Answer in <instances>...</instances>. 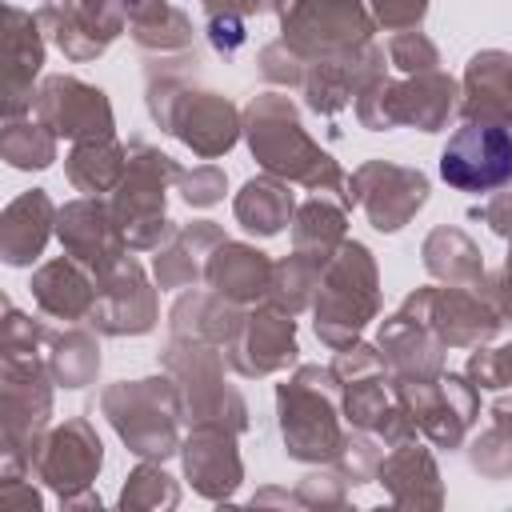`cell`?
<instances>
[{
  "mask_svg": "<svg viewBox=\"0 0 512 512\" xmlns=\"http://www.w3.org/2000/svg\"><path fill=\"white\" fill-rule=\"evenodd\" d=\"M208 40L220 56H236L244 44V20L240 16H208Z\"/></svg>",
  "mask_w": 512,
  "mask_h": 512,
  "instance_id": "cell-49",
  "label": "cell"
},
{
  "mask_svg": "<svg viewBox=\"0 0 512 512\" xmlns=\"http://www.w3.org/2000/svg\"><path fill=\"white\" fill-rule=\"evenodd\" d=\"M480 292L500 312V320H512V248H508V260L500 264V272L480 280Z\"/></svg>",
  "mask_w": 512,
  "mask_h": 512,
  "instance_id": "cell-48",
  "label": "cell"
},
{
  "mask_svg": "<svg viewBox=\"0 0 512 512\" xmlns=\"http://www.w3.org/2000/svg\"><path fill=\"white\" fill-rule=\"evenodd\" d=\"M56 140L60 136L44 120H36L32 112L12 116V120H4V132H0V156L20 172H32V168L40 172L56 160Z\"/></svg>",
  "mask_w": 512,
  "mask_h": 512,
  "instance_id": "cell-37",
  "label": "cell"
},
{
  "mask_svg": "<svg viewBox=\"0 0 512 512\" xmlns=\"http://www.w3.org/2000/svg\"><path fill=\"white\" fill-rule=\"evenodd\" d=\"M264 8H272V0H204L208 16H240V20H248L256 12H264Z\"/></svg>",
  "mask_w": 512,
  "mask_h": 512,
  "instance_id": "cell-51",
  "label": "cell"
},
{
  "mask_svg": "<svg viewBox=\"0 0 512 512\" xmlns=\"http://www.w3.org/2000/svg\"><path fill=\"white\" fill-rule=\"evenodd\" d=\"M316 308V336L340 352L360 340L364 324L380 312V276L376 260L360 240H344L336 256L328 260L320 276V292L312 300Z\"/></svg>",
  "mask_w": 512,
  "mask_h": 512,
  "instance_id": "cell-3",
  "label": "cell"
},
{
  "mask_svg": "<svg viewBox=\"0 0 512 512\" xmlns=\"http://www.w3.org/2000/svg\"><path fill=\"white\" fill-rule=\"evenodd\" d=\"M128 168V148L116 136H92V140H76L72 152L64 156V172L68 184L84 196H104L116 192V184L124 180Z\"/></svg>",
  "mask_w": 512,
  "mask_h": 512,
  "instance_id": "cell-31",
  "label": "cell"
},
{
  "mask_svg": "<svg viewBox=\"0 0 512 512\" xmlns=\"http://www.w3.org/2000/svg\"><path fill=\"white\" fill-rule=\"evenodd\" d=\"M100 408L120 432V440L128 444V452H136L140 460H168L172 452H180L176 424L184 416H180V396L172 376L108 384L100 396Z\"/></svg>",
  "mask_w": 512,
  "mask_h": 512,
  "instance_id": "cell-5",
  "label": "cell"
},
{
  "mask_svg": "<svg viewBox=\"0 0 512 512\" xmlns=\"http://www.w3.org/2000/svg\"><path fill=\"white\" fill-rule=\"evenodd\" d=\"M372 20L388 32H404V28H420L424 12H428V0H364Z\"/></svg>",
  "mask_w": 512,
  "mask_h": 512,
  "instance_id": "cell-46",
  "label": "cell"
},
{
  "mask_svg": "<svg viewBox=\"0 0 512 512\" xmlns=\"http://www.w3.org/2000/svg\"><path fill=\"white\" fill-rule=\"evenodd\" d=\"M328 264L304 256L292 248V256H284L280 264H272V284H268V304L284 308V312H300L312 304V296L320 292V276Z\"/></svg>",
  "mask_w": 512,
  "mask_h": 512,
  "instance_id": "cell-38",
  "label": "cell"
},
{
  "mask_svg": "<svg viewBox=\"0 0 512 512\" xmlns=\"http://www.w3.org/2000/svg\"><path fill=\"white\" fill-rule=\"evenodd\" d=\"M180 172L184 168L172 156H164L160 148H152L144 140L128 144V168L112 192V212H116V224L132 252L160 248V240L168 236L164 192L172 180H180Z\"/></svg>",
  "mask_w": 512,
  "mask_h": 512,
  "instance_id": "cell-9",
  "label": "cell"
},
{
  "mask_svg": "<svg viewBox=\"0 0 512 512\" xmlns=\"http://www.w3.org/2000/svg\"><path fill=\"white\" fill-rule=\"evenodd\" d=\"M420 256H424V268H428L436 280H444V284L476 288V284L484 280V256H480V248L472 244V236L460 232V228H448V224L432 228V232L424 236Z\"/></svg>",
  "mask_w": 512,
  "mask_h": 512,
  "instance_id": "cell-34",
  "label": "cell"
},
{
  "mask_svg": "<svg viewBox=\"0 0 512 512\" xmlns=\"http://www.w3.org/2000/svg\"><path fill=\"white\" fill-rule=\"evenodd\" d=\"M260 76L280 84V88H300V76H304V60L284 44V40H272L260 48Z\"/></svg>",
  "mask_w": 512,
  "mask_h": 512,
  "instance_id": "cell-45",
  "label": "cell"
},
{
  "mask_svg": "<svg viewBox=\"0 0 512 512\" xmlns=\"http://www.w3.org/2000/svg\"><path fill=\"white\" fill-rule=\"evenodd\" d=\"M296 500H300V504H340V500H344V476H340L336 468L312 472V476H304Z\"/></svg>",
  "mask_w": 512,
  "mask_h": 512,
  "instance_id": "cell-47",
  "label": "cell"
},
{
  "mask_svg": "<svg viewBox=\"0 0 512 512\" xmlns=\"http://www.w3.org/2000/svg\"><path fill=\"white\" fill-rule=\"evenodd\" d=\"M180 196L192 204V208H212L224 200V188H228V176L220 164H196L192 172H180Z\"/></svg>",
  "mask_w": 512,
  "mask_h": 512,
  "instance_id": "cell-44",
  "label": "cell"
},
{
  "mask_svg": "<svg viewBox=\"0 0 512 512\" xmlns=\"http://www.w3.org/2000/svg\"><path fill=\"white\" fill-rule=\"evenodd\" d=\"M240 304L224 300L220 292H184L172 312H168V332L184 340H204V344H228L236 324H240Z\"/></svg>",
  "mask_w": 512,
  "mask_h": 512,
  "instance_id": "cell-30",
  "label": "cell"
},
{
  "mask_svg": "<svg viewBox=\"0 0 512 512\" xmlns=\"http://www.w3.org/2000/svg\"><path fill=\"white\" fill-rule=\"evenodd\" d=\"M344 212L348 208L340 200L312 192V200H304L296 208V216H292V248L312 256V260H320V264H328L336 256V248L348 240L344 236Z\"/></svg>",
  "mask_w": 512,
  "mask_h": 512,
  "instance_id": "cell-35",
  "label": "cell"
},
{
  "mask_svg": "<svg viewBox=\"0 0 512 512\" xmlns=\"http://www.w3.org/2000/svg\"><path fill=\"white\" fill-rule=\"evenodd\" d=\"M88 324L104 336H140L156 324V288L132 256H124L112 272L96 280V304L88 312Z\"/></svg>",
  "mask_w": 512,
  "mask_h": 512,
  "instance_id": "cell-18",
  "label": "cell"
},
{
  "mask_svg": "<svg viewBox=\"0 0 512 512\" xmlns=\"http://www.w3.org/2000/svg\"><path fill=\"white\" fill-rule=\"evenodd\" d=\"M204 280L212 292H220L224 300L248 308L256 300H268V284H272V260L252 248V244H240V240H224L208 268H204Z\"/></svg>",
  "mask_w": 512,
  "mask_h": 512,
  "instance_id": "cell-27",
  "label": "cell"
},
{
  "mask_svg": "<svg viewBox=\"0 0 512 512\" xmlns=\"http://www.w3.org/2000/svg\"><path fill=\"white\" fill-rule=\"evenodd\" d=\"M460 116L512 128V56L484 48L468 60L460 84Z\"/></svg>",
  "mask_w": 512,
  "mask_h": 512,
  "instance_id": "cell-24",
  "label": "cell"
},
{
  "mask_svg": "<svg viewBox=\"0 0 512 512\" xmlns=\"http://www.w3.org/2000/svg\"><path fill=\"white\" fill-rule=\"evenodd\" d=\"M236 436L224 424H192L184 452V472L192 480V488L208 500H224L236 492V484L244 480V464L236 452Z\"/></svg>",
  "mask_w": 512,
  "mask_h": 512,
  "instance_id": "cell-23",
  "label": "cell"
},
{
  "mask_svg": "<svg viewBox=\"0 0 512 512\" xmlns=\"http://www.w3.org/2000/svg\"><path fill=\"white\" fill-rule=\"evenodd\" d=\"M468 216H472V220H484V224H488L496 236L512 240V192H496L488 204L472 208Z\"/></svg>",
  "mask_w": 512,
  "mask_h": 512,
  "instance_id": "cell-50",
  "label": "cell"
},
{
  "mask_svg": "<svg viewBox=\"0 0 512 512\" xmlns=\"http://www.w3.org/2000/svg\"><path fill=\"white\" fill-rule=\"evenodd\" d=\"M32 296H36L40 312L52 320H68V324L88 320V312L96 304V276L80 260L60 256L32 272Z\"/></svg>",
  "mask_w": 512,
  "mask_h": 512,
  "instance_id": "cell-28",
  "label": "cell"
},
{
  "mask_svg": "<svg viewBox=\"0 0 512 512\" xmlns=\"http://www.w3.org/2000/svg\"><path fill=\"white\" fill-rule=\"evenodd\" d=\"M44 360H48V372L60 388H84L96 380L100 372V344L92 332L84 328H68V332H48V344H44Z\"/></svg>",
  "mask_w": 512,
  "mask_h": 512,
  "instance_id": "cell-36",
  "label": "cell"
},
{
  "mask_svg": "<svg viewBox=\"0 0 512 512\" xmlns=\"http://www.w3.org/2000/svg\"><path fill=\"white\" fill-rule=\"evenodd\" d=\"M124 20L144 52L172 56L192 48V20L168 0H124Z\"/></svg>",
  "mask_w": 512,
  "mask_h": 512,
  "instance_id": "cell-32",
  "label": "cell"
},
{
  "mask_svg": "<svg viewBox=\"0 0 512 512\" xmlns=\"http://www.w3.org/2000/svg\"><path fill=\"white\" fill-rule=\"evenodd\" d=\"M464 376H468L476 388H488V392L512 388V344H504V348H476V352L468 356Z\"/></svg>",
  "mask_w": 512,
  "mask_h": 512,
  "instance_id": "cell-42",
  "label": "cell"
},
{
  "mask_svg": "<svg viewBox=\"0 0 512 512\" xmlns=\"http://www.w3.org/2000/svg\"><path fill=\"white\" fill-rule=\"evenodd\" d=\"M160 360L176 384L180 416L188 424H224L232 432L248 428L244 396L224 384V356L216 352V344L172 336L168 348L160 352Z\"/></svg>",
  "mask_w": 512,
  "mask_h": 512,
  "instance_id": "cell-6",
  "label": "cell"
},
{
  "mask_svg": "<svg viewBox=\"0 0 512 512\" xmlns=\"http://www.w3.org/2000/svg\"><path fill=\"white\" fill-rule=\"evenodd\" d=\"M280 16V40L304 60H332L364 48L376 20L364 0H272Z\"/></svg>",
  "mask_w": 512,
  "mask_h": 512,
  "instance_id": "cell-7",
  "label": "cell"
},
{
  "mask_svg": "<svg viewBox=\"0 0 512 512\" xmlns=\"http://www.w3.org/2000/svg\"><path fill=\"white\" fill-rule=\"evenodd\" d=\"M244 136L264 172H272L288 184H304L316 196H332L344 208L356 204L352 176H344L340 164L304 132L288 96H280V92L252 96L244 108Z\"/></svg>",
  "mask_w": 512,
  "mask_h": 512,
  "instance_id": "cell-1",
  "label": "cell"
},
{
  "mask_svg": "<svg viewBox=\"0 0 512 512\" xmlns=\"http://www.w3.org/2000/svg\"><path fill=\"white\" fill-rule=\"evenodd\" d=\"M180 500V488L172 484V476L168 472H160L156 464H140L132 476H128V484H124V492H120V504L124 508H172Z\"/></svg>",
  "mask_w": 512,
  "mask_h": 512,
  "instance_id": "cell-40",
  "label": "cell"
},
{
  "mask_svg": "<svg viewBox=\"0 0 512 512\" xmlns=\"http://www.w3.org/2000/svg\"><path fill=\"white\" fill-rule=\"evenodd\" d=\"M48 344V328L32 316H24L16 304H4L0 324V352H40Z\"/></svg>",
  "mask_w": 512,
  "mask_h": 512,
  "instance_id": "cell-43",
  "label": "cell"
},
{
  "mask_svg": "<svg viewBox=\"0 0 512 512\" xmlns=\"http://www.w3.org/2000/svg\"><path fill=\"white\" fill-rule=\"evenodd\" d=\"M224 228L212 224V220H192V224H176L168 228V236L160 240L156 248V260H152V272H156V284L160 288H188L204 276L212 252L224 244Z\"/></svg>",
  "mask_w": 512,
  "mask_h": 512,
  "instance_id": "cell-25",
  "label": "cell"
},
{
  "mask_svg": "<svg viewBox=\"0 0 512 512\" xmlns=\"http://www.w3.org/2000/svg\"><path fill=\"white\" fill-rule=\"evenodd\" d=\"M52 372L40 352H0V428L4 456L32 460L52 420Z\"/></svg>",
  "mask_w": 512,
  "mask_h": 512,
  "instance_id": "cell-10",
  "label": "cell"
},
{
  "mask_svg": "<svg viewBox=\"0 0 512 512\" xmlns=\"http://www.w3.org/2000/svg\"><path fill=\"white\" fill-rule=\"evenodd\" d=\"M228 352V364L240 372V376H268V372H280L296 360V320L292 312L276 308V304H264V308H252L240 316L232 340L224 344Z\"/></svg>",
  "mask_w": 512,
  "mask_h": 512,
  "instance_id": "cell-19",
  "label": "cell"
},
{
  "mask_svg": "<svg viewBox=\"0 0 512 512\" xmlns=\"http://www.w3.org/2000/svg\"><path fill=\"white\" fill-rule=\"evenodd\" d=\"M492 420H500V424H508V428H512V400H508V396L492 404Z\"/></svg>",
  "mask_w": 512,
  "mask_h": 512,
  "instance_id": "cell-52",
  "label": "cell"
},
{
  "mask_svg": "<svg viewBox=\"0 0 512 512\" xmlns=\"http://www.w3.org/2000/svg\"><path fill=\"white\" fill-rule=\"evenodd\" d=\"M424 320L436 328V336L448 348H480L484 340H492L500 332V312L484 300V292H472L464 284H448V288H416L412 292Z\"/></svg>",
  "mask_w": 512,
  "mask_h": 512,
  "instance_id": "cell-20",
  "label": "cell"
},
{
  "mask_svg": "<svg viewBox=\"0 0 512 512\" xmlns=\"http://www.w3.org/2000/svg\"><path fill=\"white\" fill-rule=\"evenodd\" d=\"M56 236L64 244V252L72 260H80L96 280L104 272H112L132 248L116 224V212H112V200H100V196H80V200H68L60 212H56Z\"/></svg>",
  "mask_w": 512,
  "mask_h": 512,
  "instance_id": "cell-16",
  "label": "cell"
},
{
  "mask_svg": "<svg viewBox=\"0 0 512 512\" xmlns=\"http://www.w3.org/2000/svg\"><path fill=\"white\" fill-rule=\"evenodd\" d=\"M392 396L408 408L412 424L440 448H460L472 416L480 412L476 384L464 372H440L432 380L392 376Z\"/></svg>",
  "mask_w": 512,
  "mask_h": 512,
  "instance_id": "cell-12",
  "label": "cell"
},
{
  "mask_svg": "<svg viewBox=\"0 0 512 512\" xmlns=\"http://www.w3.org/2000/svg\"><path fill=\"white\" fill-rule=\"evenodd\" d=\"M468 464H472L480 476H488V480L512 476V428L500 424V420H492V428H484V432L472 440Z\"/></svg>",
  "mask_w": 512,
  "mask_h": 512,
  "instance_id": "cell-39",
  "label": "cell"
},
{
  "mask_svg": "<svg viewBox=\"0 0 512 512\" xmlns=\"http://www.w3.org/2000/svg\"><path fill=\"white\" fill-rule=\"evenodd\" d=\"M340 380L332 368L304 364L296 368L292 380L276 388V412H280V432L284 448L292 460H336L344 448L348 432L340 428V408H336Z\"/></svg>",
  "mask_w": 512,
  "mask_h": 512,
  "instance_id": "cell-4",
  "label": "cell"
},
{
  "mask_svg": "<svg viewBox=\"0 0 512 512\" xmlns=\"http://www.w3.org/2000/svg\"><path fill=\"white\" fill-rule=\"evenodd\" d=\"M380 352L392 368V376L432 380L444 372L448 344L436 336V328L424 320L416 296H404V304L380 324Z\"/></svg>",
  "mask_w": 512,
  "mask_h": 512,
  "instance_id": "cell-21",
  "label": "cell"
},
{
  "mask_svg": "<svg viewBox=\"0 0 512 512\" xmlns=\"http://www.w3.org/2000/svg\"><path fill=\"white\" fill-rule=\"evenodd\" d=\"M376 480L392 492L396 504L404 508H436L440 504V472H436V460L428 448H420L416 440H404L396 444L384 460H380V472Z\"/></svg>",
  "mask_w": 512,
  "mask_h": 512,
  "instance_id": "cell-29",
  "label": "cell"
},
{
  "mask_svg": "<svg viewBox=\"0 0 512 512\" xmlns=\"http://www.w3.org/2000/svg\"><path fill=\"white\" fill-rule=\"evenodd\" d=\"M232 212H236V220H240L244 232H252V236H276L296 216V196H292L288 180L264 172V176H252L236 192Z\"/></svg>",
  "mask_w": 512,
  "mask_h": 512,
  "instance_id": "cell-33",
  "label": "cell"
},
{
  "mask_svg": "<svg viewBox=\"0 0 512 512\" xmlns=\"http://www.w3.org/2000/svg\"><path fill=\"white\" fill-rule=\"evenodd\" d=\"M100 464H104V448H100L96 428L84 416H72L60 428L44 432L40 448L28 460L32 476L44 480L60 496V504H68V508H76V504H100V496L88 492V484L96 480Z\"/></svg>",
  "mask_w": 512,
  "mask_h": 512,
  "instance_id": "cell-11",
  "label": "cell"
},
{
  "mask_svg": "<svg viewBox=\"0 0 512 512\" xmlns=\"http://www.w3.org/2000/svg\"><path fill=\"white\" fill-rule=\"evenodd\" d=\"M56 204L48 200L44 188H32V192H20L4 216H0V260L12 264V268H24L32 264L48 236H52V224H56Z\"/></svg>",
  "mask_w": 512,
  "mask_h": 512,
  "instance_id": "cell-26",
  "label": "cell"
},
{
  "mask_svg": "<svg viewBox=\"0 0 512 512\" xmlns=\"http://www.w3.org/2000/svg\"><path fill=\"white\" fill-rule=\"evenodd\" d=\"M352 196L376 232H400L428 204V176L408 164L368 160L352 172Z\"/></svg>",
  "mask_w": 512,
  "mask_h": 512,
  "instance_id": "cell-14",
  "label": "cell"
},
{
  "mask_svg": "<svg viewBox=\"0 0 512 512\" xmlns=\"http://www.w3.org/2000/svg\"><path fill=\"white\" fill-rule=\"evenodd\" d=\"M460 84L432 68V72H416L408 80H372L360 96H356V116L364 128L384 132V128H420V132H440L448 124V116L460 108Z\"/></svg>",
  "mask_w": 512,
  "mask_h": 512,
  "instance_id": "cell-8",
  "label": "cell"
},
{
  "mask_svg": "<svg viewBox=\"0 0 512 512\" xmlns=\"http://www.w3.org/2000/svg\"><path fill=\"white\" fill-rule=\"evenodd\" d=\"M40 64H44V32H40V20L16 4L4 8V80H0V92H4V120L12 116H28L32 112V80L40 76Z\"/></svg>",
  "mask_w": 512,
  "mask_h": 512,
  "instance_id": "cell-22",
  "label": "cell"
},
{
  "mask_svg": "<svg viewBox=\"0 0 512 512\" xmlns=\"http://www.w3.org/2000/svg\"><path fill=\"white\" fill-rule=\"evenodd\" d=\"M40 28L68 60H96L124 32V0H40Z\"/></svg>",
  "mask_w": 512,
  "mask_h": 512,
  "instance_id": "cell-15",
  "label": "cell"
},
{
  "mask_svg": "<svg viewBox=\"0 0 512 512\" xmlns=\"http://www.w3.org/2000/svg\"><path fill=\"white\" fill-rule=\"evenodd\" d=\"M440 176L460 192L508 188L512 184V128L464 120L440 152Z\"/></svg>",
  "mask_w": 512,
  "mask_h": 512,
  "instance_id": "cell-13",
  "label": "cell"
},
{
  "mask_svg": "<svg viewBox=\"0 0 512 512\" xmlns=\"http://www.w3.org/2000/svg\"><path fill=\"white\" fill-rule=\"evenodd\" d=\"M32 116L44 120L56 136L92 140V136H112V104L100 88L76 80V76H48L40 80L32 96Z\"/></svg>",
  "mask_w": 512,
  "mask_h": 512,
  "instance_id": "cell-17",
  "label": "cell"
},
{
  "mask_svg": "<svg viewBox=\"0 0 512 512\" xmlns=\"http://www.w3.org/2000/svg\"><path fill=\"white\" fill-rule=\"evenodd\" d=\"M388 60L404 72V76H416V72H432L440 64V48L420 32V28H404L388 40Z\"/></svg>",
  "mask_w": 512,
  "mask_h": 512,
  "instance_id": "cell-41",
  "label": "cell"
},
{
  "mask_svg": "<svg viewBox=\"0 0 512 512\" xmlns=\"http://www.w3.org/2000/svg\"><path fill=\"white\" fill-rule=\"evenodd\" d=\"M192 64H196L192 48L176 52V60H152L148 64V72H144L148 112L164 132L184 140L200 160H216L240 140L244 120H240L232 100L192 84Z\"/></svg>",
  "mask_w": 512,
  "mask_h": 512,
  "instance_id": "cell-2",
  "label": "cell"
}]
</instances>
